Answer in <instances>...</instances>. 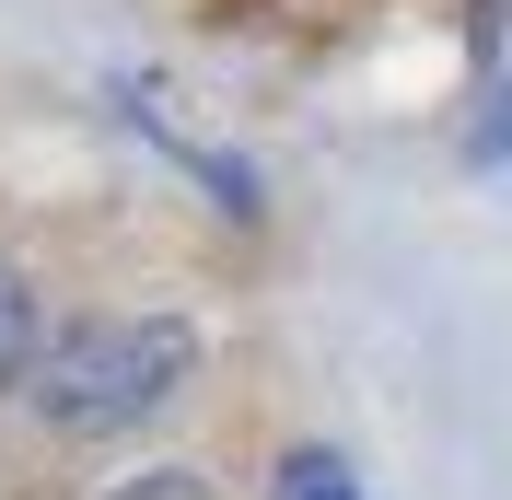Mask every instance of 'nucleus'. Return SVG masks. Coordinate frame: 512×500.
<instances>
[{
  "label": "nucleus",
  "mask_w": 512,
  "mask_h": 500,
  "mask_svg": "<svg viewBox=\"0 0 512 500\" xmlns=\"http://www.w3.org/2000/svg\"><path fill=\"white\" fill-rule=\"evenodd\" d=\"M35 407L59 419V431H140L152 407L187 396L198 373V338L175 326V314H82V326H59V338H35Z\"/></svg>",
  "instance_id": "f257e3e1"
},
{
  "label": "nucleus",
  "mask_w": 512,
  "mask_h": 500,
  "mask_svg": "<svg viewBox=\"0 0 512 500\" xmlns=\"http://www.w3.org/2000/svg\"><path fill=\"white\" fill-rule=\"evenodd\" d=\"M268 500H361V477L338 466V454H291V466L268 477Z\"/></svg>",
  "instance_id": "f03ea898"
},
{
  "label": "nucleus",
  "mask_w": 512,
  "mask_h": 500,
  "mask_svg": "<svg viewBox=\"0 0 512 500\" xmlns=\"http://www.w3.org/2000/svg\"><path fill=\"white\" fill-rule=\"evenodd\" d=\"M105 500H222V489L187 477V466H152V477H128V489H105Z\"/></svg>",
  "instance_id": "20e7f679"
},
{
  "label": "nucleus",
  "mask_w": 512,
  "mask_h": 500,
  "mask_svg": "<svg viewBox=\"0 0 512 500\" xmlns=\"http://www.w3.org/2000/svg\"><path fill=\"white\" fill-rule=\"evenodd\" d=\"M35 361V291H24V268H0V384Z\"/></svg>",
  "instance_id": "7ed1b4c3"
}]
</instances>
